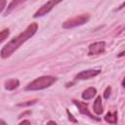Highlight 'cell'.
<instances>
[{
	"label": "cell",
	"mask_w": 125,
	"mask_h": 125,
	"mask_svg": "<svg viewBox=\"0 0 125 125\" xmlns=\"http://www.w3.org/2000/svg\"><path fill=\"white\" fill-rule=\"evenodd\" d=\"M38 29V24L36 22H31L21 33H20L18 36L14 37L11 41H9L0 51V57L2 59H7L13 53L20 48L21 44H23L25 41L30 39L37 31Z\"/></svg>",
	"instance_id": "1"
},
{
	"label": "cell",
	"mask_w": 125,
	"mask_h": 125,
	"mask_svg": "<svg viewBox=\"0 0 125 125\" xmlns=\"http://www.w3.org/2000/svg\"><path fill=\"white\" fill-rule=\"evenodd\" d=\"M57 79L58 78L56 76H52V75L40 76L34 79L33 81H31L30 83H28L25 86L24 90L25 91H39V90L49 88L57 81Z\"/></svg>",
	"instance_id": "2"
},
{
	"label": "cell",
	"mask_w": 125,
	"mask_h": 125,
	"mask_svg": "<svg viewBox=\"0 0 125 125\" xmlns=\"http://www.w3.org/2000/svg\"><path fill=\"white\" fill-rule=\"evenodd\" d=\"M89 19H90L89 14H82L79 16H75L74 18L68 19L65 21H63L62 24V27L64 29H70V28H73V27H76V26L86 23L89 21Z\"/></svg>",
	"instance_id": "3"
},
{
	"label": "cell",
	"mask_w": 125,
	"mask_h": 125,
	"mask_svg": "<svg viewBox=\"0 0 125 125\" xmlns=\"http://www.w3.org/2000/svg\"><path fill=\"white\" fill-rule=\"evenodd\" d=\"M62 0H48L45 4H43L33 15V18H39V17H43L45 15H47L49 12H51V10L58 5L59 3H61Z\"/></svg>",
	"instance_id": "4"
},
{
	"label": "cell",
	"mask_w": 125,
	"mask_h": 125,
	"mask_svg": "<svg viewBox=\"0 0 125 125\" xmlns=\"http://www.w3.org/2000/svg\"><path fill=\"white\" fill-rule=\"evenodd\" d=\"M105 50V42L98 41L89 45L88 47V56H98L104 53Z\"/></svg>",
	"instance_id": "5"
},
{
	"label": "cell",
	"mask_w": 125,
	"mask_h": 125,
	"mask_svg": "<svg viewBox=\"0 0 125 125\" xmlns=\"http://www.w3.org/2000/svg\"><path fill=\"white\" fill-rule=\"evenodd\" d=\"M72 102H73V104L77 106V108H78V110H79V112H80L81 114L87 115L88 117H90L91 119H94V120H96V121H101V118H98V117L94 116V115L89 111L88 104H87L86 103L80 102V101H77V100H73Z\"/></svg>",
	"instance_id": "6"
},
{
	"label": "cell",
	"mask_w": 125,
	"mask_h": 125,
	"mask_svg": "<svg viewBox=\"0 0 125 125\" xmlns=\"http://www.w3.org/2000/svg\"><path fill=\"white\" fill-rule=\"evenodd\" d=\"M101 69H86V70H83L81 72H79L78 74H76L75 76V79L77 80H87V79H91L97 75H99L101 73Z\"/></svg>",
	"instance_id": "7"
},
{
	"label": "cell",
	"mask_w": 125,
	"mask_h": 125,
	"mask_svg": "<svg viewBox=\"0 0 125 125\" xmlns=\"http://www.w3.org/2000/svg\"><path fill=\"white\" fill-rule=\"evenodd\" d=\"M96 94H97V89L95 87H89L83 91L81 97L84 101H89V100L93 99L96 96Z\"/></svg>",
	"instance_id": "8"
},
{
	"label": "cell",
	"mask_w": 125,
	"mask_h": 125,
	"mask_svg": "<svg viewBox=\"0 0 125 125\" xmlns=\"http://www.w3.org/2000/svg\"><path fill=\"white\" fill-rule=\"evenodd\" d=\"M93 110L96 114L101 115L104 112V107H103V104H102V97L98 96L96 98V100L94 101V104H93Z\"/></svg>",
	"instance_id": "9"
},
{
	"label": "cell",
	"mask_w": 125,
	"mask_h": 125,
	"mask_svg": "<svg viewBox=\"0 0 125 125\" xmlns=\"http://www.w3.org/2000/svg\"><path fill=\"white\" fill-rule=\"evenodd\" d=\"M25 1H26V0H12V2L8 5V8L6 9V11H5V13H4V16L6 17V16L10 15L16 8H18L21 4L24 3Z\"/></svg>",
	"instance_id": "10"
},
{
	"label": "cell",
	"mask_w": 125,
	"mask_h": 125,
	"mask_svg": "<svg viewBox=\"0 0 125 125\" xmlns=\"http://www.w3.org/2000/svg\"><path fill=\"white\" fill-rule=\"evenodd\" d=\"M20 85V81L16 78H11V79H8L5 81V89L8 90V91H13L15 89H17Z\"/></svg>",
	"instance_id": "11"
},
{
	"label": "cell",
	"mask_w": 125,
	"mask_h": 125,
	"mask_svg": "<svg viewBox=\"0 0 125 125\" xmlns=\"http://www.w3.org/2000/svg\"><path fill=\"white\" fill-rule=\"evenodd\" d=\"M104 120L107 122V123H110V124H115L117 122V112L114 111V112H107L104 116Z\"/></svg>",
	"instance_id": "12"
},
{
	"label": "cell",
	"mask_w": 125,
	"mask_h": 125,
	"mask_svg": "<svg viewBox=\"0 0 125 125\" xmlns=\"http://www.w3.org/2000/svg\"><path fill=\"white\" fill-rule=\"evenodd\" d=\"M9 35H10V29L9 28H5L2 31H0V43L5 41Z\"/></svg>",
	"instance_id": "13"
},
{
	"label": "cell",
	"mask_w": 125,
	"mask_h": 125,
	"mask_svg": "<svg viewBox=\"0 0 125 125\" xmlns=\"http://www.w3.org/2000/svg\"><path fill=\"white\" fill-rule=\"evenodd\" d=\"M37 102V100H32V101H27L26 103H21L18 104V106H28V105H31V104H34L35 103Z\"/></svg>",
	"instance_id": "14"
},
{
	"label": "cell",
	"mask_w": 125,
	"mask_h": 125,
	"mask_svg": "<svg viewBox=\"0 0 125 125\" xmlns=\"http://www.w3.org/2000/svg\"><path fill=\"white\" fill-rule=\"evenodd\" d=\"M110 94H111V87L110 86H107L105 88L104 92V99H108L109 96H110Z\"/></svg>",
	"instance_id": "15"
},
{
	"label": "cell",
	"mask_w": 125,
	"mask_h": 125,
	"mask_svg": "<svg viewBox=\"0 0 125 125\" xmlns=\"http://www.w3.org/2000/svg\"><path fill=\"white\" fill-rule=\"evenodd\" d=\"M66 113H67V116H68V120H69L70 122H72V123H77V119H75V118L73 117V115L69 112L68 109H66Z\"/></svg>",
	"instance_id": "16"
},
{
	"label": "cell",
	"mask_w": 125,
	"mask_h": 125,
	"mask_svg": "<svg viewBox=\"0 0 125 125\" xmlns=\"http://www.w3.org/2000/svg\"><path fill=\"white\" fill-rule=\"evenodd\" d=\"M6 4H7V1H6V0H0V13L4 10Z\"/></svg>",
	"instance_id": "17"
},
{
	"label": "cell",
	"mask_w": 125,
	"mask_h": 125,
	"mask_svg": "<svg viewBox=\"0 0 125 125\" xmlns=\"http://www.w3.org/2000/svg\"><path fill=\"white\" fill-rule=\"evenodd\" d=\"M23 123H27V124H30V121H29V120H22L21 122H20V124H23Z\"/></svg>",
	"instance_id": "18"
},
{
	"label": "cell",
	"mask_w": 125,
	"mask_h": 125,
	"mask_svg": "<svg viewBox=\"0 0 125 125\" xmlns=\"http://www.w3.org/2000/svg\"><path fill=\"white\" fill-rule=\"evenodd\" d=\"M0 124H4V125H5V124H6V122H5L4 120H0Z\"/></svg>",
	"instance_id": "19"
},
{
	"label": "cell",
	"mask_w": 125,
	"mask_h": 125,
	"mask_svg": "<svg viewBox=\"0 0 125 125\" xmlns=\"http://www.w3.org/2000/svg\"><path fill=\"white\" fill-rule=\"evenodd\" d=\"M123 55H124V52H121V53H120V54L118 55V57H122Z\"/></svg>",
	"instance_id": "20"
},
{
	"label": "cell",
	"mask_w": 125,
	"mask_h": 125,
	"mask_svg": "<svg viewBox=\"0 0 125 125\" xmlns=\"http://www.w3.org/2000/svg\"><path fill=\"white\" fill-rule=\"evenodd\" d=\"M48 123H53V124H56L55 121H48Z\"/></svg>",
	"instance_id": "21"
}]
</instances>
